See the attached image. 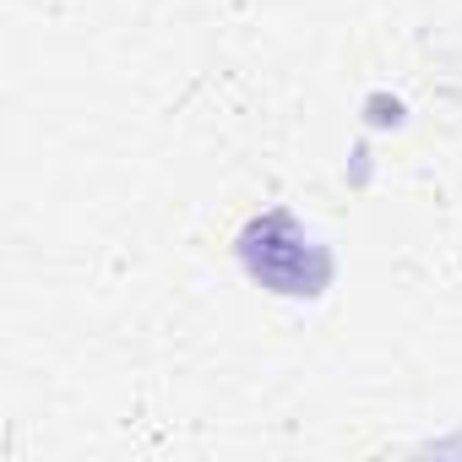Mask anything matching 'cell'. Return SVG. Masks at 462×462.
Wrapping results in <instances>:
<instances>
[{
    "label": "cell",
    "mask_w": 462,
    "mask_h": 462,
    "mask_svg": "<svg viewBox=\"0 0 462 462\" xmlns=\"http://www.w3.org/2000/svg\"><path fill=\"white\" fill-rule=\"evenodd\" d=\"M245 262L278 294H316L327 283V251L305 240V228L289 212H273V217H262L251 228L245 235Z\"/></svg>",
    "instance_id": "6da1fadb"
}]
</instances>
